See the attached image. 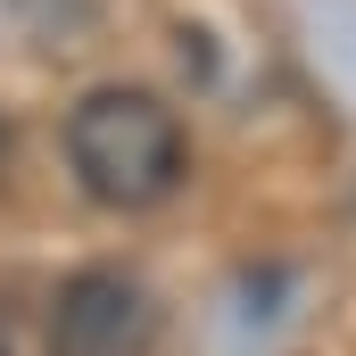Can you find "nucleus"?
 Wrapping results in <instances>:
<instances>
[{"instance_id":"4","label":"nucleus","mask_w":356,"mask_h":356,"mask_svg":"<svg viewBox=\"0 0 356 356\" xmlns=\"http://www.w3.org/2000/svg\"><path fill=\"white\" fill-rule=\"evenodd\" d=\"M0 356H8V348H0Z\"/></svg>"},{"instance_id":"2","label":"nucleus","mask_w":356,"mask_h":356,"mask_svg":"<svg viewBox=\"0 0 356 356\" xmlns=\"http://www.w3.org/2000/svg\"><path fill=\"white\" fill-rule=\"evenodd\" d=\"M149 340H158V298L124 266L67 273L42 323V356H149Z\"/></svg>"},{"instance_id":"1","label":"nucleus","mask_w":356,"mask_h":356,"mask_svg":"<svg viewBox=\"0 0 356 356\" xmlns=\"http://www.w3.org/2000/svg\"><path fill=\"white\" fill-rule=\"evenodd\" d=\"M67 166L75 191L108 216H141L158 199H175L191 175V141L182 116L141 83H99L67 108Z\"/></svg>"},{"instance_id":"3","label":"nucleus","mask_w":356,"mask_h":356,"mask_svg":"<svg viewBox=\"0 0 356 356\" xmlns=\"http://www.w3.org/2000/svg\"><path fill=\"white\" fill-rule=\"evenodd\" d=\"M0 25L33 50H75L99 25V0H0Z\"/></svg>"}]
</instances>
